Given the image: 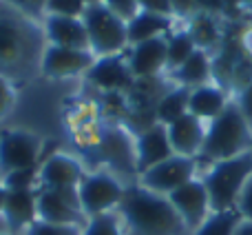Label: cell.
<instances>
[{
    "label": "cell",
    "instance_id": "obj_1",
    "mask_svg": "<svg viewBox=\"0 0 252 235\" xmlns=\"http://www.w3.org/2000/svg\"><path fill=\"white\" fill-rule=\"evenodd\" d=\"M42 53L40 29L22 9L0 0V78H31Z\"/></svg>",
    "mask_w": 252,
    "mask_h": 235
},
{
    "label": "cell",
    "instance_id": "obj_2",
    "mask_svg": "<svg viewBox=\"0 0 252 235\" xmlns=\"http://www.w3.org/2000/svg\"><path fill=\"white\" fill-rule=\"evenodd\" d=\"M118 209L133 235H179L184 229L182 218L168 197L144 187L124 189Z\"/></svg>",
    "mask_w": 252,
    "mask_h": 235
},
{
    "label": "cell",
    "instance_id": "obj_3",
    "mask_svg": "<svg viewBox=\"0 0 252 235\" xmlns=\"http://www.w3.org/2000/svg\"><path fill=\"white\" fill-rule=\"evenodd\" d=\"M248 147H252V133L248 122L241 116L239 107L228 105L206 129L199 157L208 162H221L246 153Z\"/></svg>",
    "mask_w": 252,
    "mask_h": 235
},
{
    "label": "cell",
    "instance_id": "obj_4",
    "mask_svg": "<svg viewBox=\"0 0 252 235\" xmlns=\"http://www.w3.org/2000/svg\"><path fill=\"white\" fill-rule=\"evenodd\" d=\"M252 175V151H246L230 160L215 162L201 182L208 191V202L213 213L237 209V200L246 180Z\"/></svg>",
    "mask_w": 252,
    "mask_h": 235
},
{
    "label": "cell",
    "instance_id": "obj_5",
    "mask_svg": "<svg viewBox=\"0 0 252 235\" xmlns=\"http://www.w3.org/2000/svg\"><path fill=\"white\" fill-rule=\"evenodd\" d=\"M82 22L89 36V51L93 56H115L126 47V22L111 13L102 2L87 4Z\"/></svg>",
    "mask_w": 252,
    "mask_h": 235
},
{
    "label": "cell",
    "instance_id": "obj_6",
    "mask_svg": "<svg viewBox=\"0 0 252 235\" xmlns=\"http://www.w3.org/2000/svg\"><path fill=\"white\" fill-rule=\"evenodd\" d=\"M124 196V189L120 182L109 173H91L84 175L82 182L78 184V197L84 215H102L109 213L113 206L120 204Z\"/></svg>",
    "mask_w": 252,
    "mask_h": 235
},
{
    "label": "cell",
    "instance_id": "obj_7",
    "mask_svg": "<svg viewBox=\"0 0 252 235\" xmlns=\"http://www.w3.org/2000/svg\"><path fill=\"white\" fill-rule=\"evenodd\" d=\"M78 189H38V220L49 224H71L82 222Z\"/></svg>",
    "mask_w": 252,
    "mask_h": 235
},
{
    "label": "cell",
    "instance_id": "obj_8",
    "mask_svg": "<svg viewBox=\"0 0 252 235\" xmlns=\"http://www.w3.org/2000/svg\"><path fill=\"white\" fill-rule=\"evenodd\" d=\"M195 175V160L184 156H170L142 173V187L159 196H168L182 184L190 182Z\"/></svg>",
    "mask_w": 252,
    "mask_h": 235
},
{
    "label": "cell",
    "instance_id": "obj_9",
    "mask_svg": "<svg viewBox=\"0 0 252 235\" xmlns=\"http://www.w3.org/2000/svg\"><path fill=\"white\" fill-rule=\"evenodd\" d=\"M40 140L27 131H7L0 135V173L38 166Z\"/></svg>",
    "mask_w": 252,
    "mask_h": 235
},
{
    "label": "cell",
    "instance_id": "obj_10",
    "mask_svg": "<svg viewBox=\"0 0 252 235\" xmlns=\"http://www.w3.org/2000/svg\"><path fill=\"white\" fill-rule=\"evenodd\" d=\"M168 202L173 204V209L177 211V215L182 218L184 227L199 229L206 220V213L210 209L208 202V191H206L201 180L192 178L190 182L182 184L179 189H175L173 193H168Z\"/></svg>",
    "mask_w": 252,
    "mask_h": 235
},
{
    "label": "cell",
    "instance_id": "obj_11",
    "mask_svg": "<svg viewBox=\"0 0 252 235\" xmlns=\"http://www.w3.org/2000/svg\"><path fill=\"white\" fill-rule=\"evenodd\" d=\"M95 65L93 53L82 49H64V47H47L42 53L40 69L47 78H69V76L89 71Z\"/></svg>",
    "mask_w": 252,
    "mask_h": 235
},
{
    "label": "cell",
    "instance_id": "obj_12",
    "mask_svg": "<svg viewBox=\"0 0 252 235\" xmlns=\"http://www.w3.org/2000/svg\"><path fill=\"white\" fill-rule=\"evenodd\" d=\"M170 156H175L168 142V131L164 124H151L137 140L135 147V171L144 173V171L153 169L155 164L168 160Z\"/></svg>",
    "mask_w": 252,
    "mask_h": 235
},
{
    "label": "cell",
    "instance_id": "obj_13",
    "mask_svg": "<svg viewBox=\"0 0 252 235\" xmlns=\"http://www.w3.org/2000/svg\"><path fill=\"white\" fill-rule=\"evenodd\" d=\"M82 164L71 156L56 153L40 166V187L42 189H78L82 182Z\"/></svg>",
    "mask_w": 252,
    "mask_h": 235
},
{
    "label": "cell",
    "instance_id": "obj_14",
    "mask_svg": "<svg viewBox=\"0 0 252 235\" xmlns=\"http://www.w3.org/2000/svg\"><path fill=\"white\" fill-rule=\"evenodd\" d=\"M166 131H168V142L175 156L192 157L195 153L201 151L206 129L199 118H195L192 114H186L179 118V120H175L173 124L166 126Z\"/></svg>",
    "mask_w": 252,
    "mask_h": 235
},
{
    "label": "cell",
    "instance_id": "obj_15",
    "mask_svg": "<svg viewBox=\"0 0 252 235\" xmlns=\"http://www.w3.org/2000/svg\"><path fill=\"white\" fill-rule=\"evenodd\" d=\"M2 218L9 231L18 233L20 229H29L38 220V191H7L2 206Z\"/></svg>",
    "mask_w": 252,
    "mask_h": 235
},
{
    "label": "cell",
    "instance_id": "obj_16",
    "mask_svg": "<svg viewBox=\"0 0 252 235\" xmlns=\"http://www.w3.org/2000/svg\"><path fill=\"white\" fill-rule=\"evenodd\" d=\"M166 67V38H151L133 47L128 69L137 78H153Z\"/></svg>",
    "mask_w": 252,
    "mask_h": 235
},
{
    "label": "cell",
    "instance_id": "obj_17",
    "mask_svg": "<svg viewBox=\"0 0 252 235\" xmlns=\"http://www.w3.org/2000/svg\"><path fill=\"white\" fill-rule=\"evenodd\" d=\"M47 38L53 47L64 49H89V36L84 29L82 18H64V16H49L47 18Z\"/></svg>",
    "mask_w": 252,
    "mask_h": 235
},
{
    "label": "cell",
    "instance_id": "obj_18",
    "mask_svg": "<svg viewBox=\"0 0 252 235\" xmlns=\"http://www.w3.org/2000/svg\"><path fill=\"white\" fill-rule=\"evenodd\" d=\"M228 107L226 93L221 87L215 84H201V87L190 89V100H188V114H192L195 118L204 120H215L223 109Z\"/></svg>",
    "mask_w": 252,
    "mask_h": 235
},
{
    "label": "cell",
    "instance_id": "obj_19",
    "mask_svg": "<svg viewBox=\"0 0 252 235\" xmlns=\"http://www.w3.org/2000/svg\"><path fill=\"white\" fill-rule=\"evenodd\" d=\"M170 29V18L159 13L139 11L130 22H126V44H139L151 38H159L164 31Z\"/></svg>",
    "mask_w": 252,
    "mask_h": 235
},
{
    "label": "cell",
    "instance_id": "obj_20",
    "mask_svg": "<svg viewBox=\"0 0 252 235\" xmlns=\"http://www.w3.org/2000/svg\"><path fill=\"white\" fill-rule=\"evenodd\" d=\"M89 80L102 89H120L128 84L130 69L118 56H106L89 69Z\"/></svg>",
    "mask_w": 252,
    "mask_h": 235
},
{
    "label": "cell",
    "instance_id": "obj_21",
    "mask_svg": "<svg viewBox=\"0 0 252 235\" xmlns=\"http://www.w3.org/2000/svg\"><path fill=\"white\" fill-rule=\"evenodd\" d=\"M100 153L111 166L120 171H135V153L130 151L128 138L122 131H111L102 138Z\"/></svg>",
    "mask_w": 252,
    "mask_h": 235
},
{
    "label": "cell",
    "instance_id": "obj_22",
    "mask_svg": "<svg viewBox=\"0 0 252 235\" xmlns=\"http://www.w3.org/2000/svg\"><path fill=\"white\" fill-rule=\"evenodd\" d=\"M173 78L177 80L182 87H188V89L206 84V80L210 78V60H208V56H206V51L195 49V51L190 53V58H188L179 69L173 71Z\"/></svg>",
    "mask_w": 252,
    "mask_h": 235
},
{
    "label": "cell",
    "instance_id": "obj_23",
    "mask_svg": "<svg viewBox=\"0 0 252 235\" xmlns=\"http://www.w3.org/2000/svg\"><path fill=\"white\" fill-rule=\"evenodd\" d=\"M188 100H190V89L179 87L173 89L170 93H166L155 107V118L159 124L168 126L175 120H179L182 116L188 114Z\"/></svg>",
    "mask_w": 252,
    "mask_h": 235
},
{
    "label": "cell",
    "instance_id": "obj_24",
    "mask_svg": "<svg viewBox=\"0 0 252 235\" xmlns=\"http://www.w3.org/2000/svg\"><path fill=\"white\" fill-rule=\"evenodd\" d=\"M195 42H192L188 31H179L173 38L166 40V67L168 69H179L184 62L190 58V53L195 51Z\"/></svg>",
    "mask_w": 252,
    "mask_h": 235
},
{
    "label": "cell",
    "instance_id": "obj_25",
    "mask_svg": "<svg viewBox=\"0 0 252 235\" xmlns=\"http://www.w3.org/2000/svg\"><path fill=\"white\" fill-rule=\"evenodd\" d=\"M241 215L237 209L221 211V213H213L210 218L204 220L195 235H235V229L239 227Z\"/></svg>",
    "mask_w": 252,
    "mask_h": 235
},
{
    "label": "cell",
    "instance_id": "obj_26",
    "mask_svg": "<svg viewBox=\"0 0 252 235\" xmlns=\"http://www.w3.org/2000/svg\"><path fill=\"white\" fill-rule=\"evenodd\" d=\"M188 34H190V38H192V42H195L197 49L204 51L206 47H210V44L217 40V27H215L213 16L199 11L195 18H192V25H190V29H188Z\"/></svg>",
    "mask_w": 252,
    "mask_h": 235
},
{
    "label": "cell",
    "instance_id": "obj_27",
    "mask_svg": "<svg viewBox=\"0 0 252 235\" xmlns=\"http://www.w3.org/2000/svg\"><path fill=\"white\" fill-rule=\"evenodd\" d=\"M40 171L38 166H29V169H18V171H11V173L4 175L2 180V187L7 191H31L38 180Z\"/></svg>",
    "mask_w": 252,
    "mask_h": 235
},
{
    "label": "cell",
    "instance_id": "obj_28",
    "mask_svg": "<svg viewBox=\"0 0 252 235\" xmlns=\"http://www.w3.org/2000/svg\"><path fill=\"white\" fill-rule=\"evenodd\" d=\"M49 9V16H64V18H82L84 0H44Z\"/></svg>",
    "mask_w": 252,
    "mask_h": 235
},
{
    "label": "cell",
    "instance_id": "obj_29",
    "mask_svg": "<svg viewBox=\"0 0 252 235\" xmlns=\"http://www.w3.org/2000/svg\"><path fill=\"white\" fill-rule=\"evenodd\" d=\"M82 235H122V231H120L118 218H113L111 213H102L91 218Z\"/></svg>",
    "mask_w": 252,
    "mask_h": 235
},
{
    "label": "cell",
    "instance_id": "obj_30",
    "mask_svg": "<svg viewBox=\"0 0 252 235\" xmlns=\"http://www.w3.org/2000/svg\"><path fill=\"white\" fill-rule=\"evenodd\" d=\"M27 235H82L78 227H71V224H49L42 220H35L29 229Z\"/></svg>",
    "mask_w": 252,
    "mask_h": 235
},
{
    "label": "cell",
    "instance_id": "obj_31",
    "mask_svg": "<svg viewBox=\"0 0 252 235\" xmlns=\"http://www.w3.org/2000/svg\"><path fill=\"white\" fill-rule=\"evenodd\" d=\"M102 4L124 22H130L139 13L137 0H102Z\"/></svg>",
    "mask_w": 252,
    "mask_h": 235
},
{
    "label": "cell",
    "instance_id": "obj_32",
    "mask_svg": "<svg viewBox=\"0 0 252 235\" xmlns=\"http://www.w3.org/2000/svg\"><path fill=\"white\" fill-rule=\"evenodd\" d=\"M237 211H239L241 220H248L252 222V175L246 180L244 189L239 193V200H237Z\"/></svg>",
    "mask_w": 252,
    "mask_h": 235
},
{
    "label": "cell",
    "instance_id": "obj_33",
    "mask_svg": "<svg viewBox=\"0 0 252 235\" xmlns=\"http://www.w3.org/2000/svg\"><path fill=\"white\" fill-rule=\"evenodd\" d=\"M139 11H148V13H159V16H170L173 7L170 0H137Z\"/></svg>",
    "mask_w": 252,
    "mask_h": 235
},
{
    "label": "cell",
    "instance_id": "obj_34",
    "mask_svg": "<svg viewBox=\"0 0 252 235\" xmlns=\"http://www.w3.org/2000/svg\"><path fill=\"white\" fill-rule=\"evenodd\" d=\"M11 105H13V89L9 84V80L0 78V118H4L9 114Z\"/></svg>",
    "mask_w": 252,
    "mask_h": 235
},
{
    "label": "cell",
    "instance_id": "obj_35",
    "mask_svg": "<svg viewBox=\"0 0 252 235\" xmlns=\"http://www.w3.org/2000/svg\"><path fill=\"white\" fill-rule=\"evenodd\" d=\"M239 111H241V116L246 118V122H248V126L252 129V82L248 84V87L244 89V93H241V102L239 105Z\"/></svg>",
    "mask_w": 252,
    "mask_h": 235
},
{
    "label": "cell",
    "instance_id": "obj_36",
    "mask_svg": "<svg viewBox=\"0 0 252 235\" xmlns=\"http://www.w3.org/2000/svg\"><path fill=\"white\" fill-rule=\"evenodd\" d=\"M170 7H173V13L179 18H188L197 11L195 0H170Z\"/></svg>",
    "mask_w": 252,
    "mask_h": 235
},
{
    "label": "cell",
    "instance_id": "obj_37",
    "mask_svg": "<svg viewBox=\"0 0 252 235\" xmlns=\"http://www.w3.org/2000/svg\"><path fill=\"white\" fill-rule=\"evenodd\" d=\"M195 4H197V9L199 11H204V13H219V11H223V0H195Z\"/></svg>",
    "mask_w": 252,
    "mask_h": 235
},
{
    "label": "cell",
    "instance_id": "obj_38",
    "mask_svg": "<svg viewBox=\"0 0 252 235\" xmlns=\"http://www.w3.org/2000/svg\"><path fill=\"white\" fill-rule=\"evenodd\" d=\"M241 2H244V0H223V11H226L228 16H232V13H237Z\"/></svg>",
    "mask_w": 252,
    "mask_h": 235
},
{
    "label": "cell",
    "instance_id": "obj_39",
    "mask_svg": "<svg viewBox=\"0 0 252 235\" xmlns=\"http://www.w3.org/2000/svg\"><path fill=\"white\" fill-rule=\"evenodd\" d=\"M235 235H252V222H248V220H241L239 227L235 229Z\"/></svg>",
    "mask_w": 252,
    "mask_h": 235
},
{
    "label": "cell",
    "instance_id": "obj_40",
    "mask_svg": "<svg viewBox=\"0 0 252 235\" xmlns=\"http://www.w3.org/2000/svg\"><path fill=\"white\" fill-rule=\"evenodd\" d=\"M4 197H7V189L0 184V213H2V206H4Z\"/></svg>",
    "mask_w": 252,
    "mask_h": 235
},
{
    "label": "cell",
    "instance_id": "obj_41",
    "mask_svg": "<svg viewBox=\"0 0 252 235\" xmlns=\"http://www.w3.org/2000/svg\"><path fill=\"white\" fill-rule=\"evenodd\" d=\"M97 2H102V0H84V4H97Z\"/></svg>",
    "mask_w": 252,
    "mask_h": 235
},
{
    "label": "cell",
    "instance_id": "obj_42",
    "mask_svg": "<svg viewBox=\"0 0 252 235\" xmlns=\"http://www.w3.org/2000/svg\"><path fill=\"white\" fill-rule=\"evenodd\" d=\"M244 4H252V0H244Z\"/></svg>",
    "mask_w": 252,
    "mask_h": 235
}]
</instances>
